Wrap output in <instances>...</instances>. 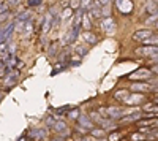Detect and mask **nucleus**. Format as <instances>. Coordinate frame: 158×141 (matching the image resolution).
<instances>
[{"label":"nucleus","mask_w":158,"mask_h":141,"mask_svg":"<svg viewBox=\"0 0 158 141\" xmlns=\"http://www.w3.org/2000/svg\"><path fill=\"white\" fill-rule=\"evenodd\" d=\"M13 30H15V22H10V24L6 25V27L0 29V43H5V41H8V38L11 36Z\"/></svg>","instance_id":"obj_5"},{"label":"nucleus","mask_w":158,"mask_h":141,"mask_svg":"<svg viewBox=\"0 0 158 141\" xmlns=\"http://www.w3.org/2000/svg\"><path fill=\"white\" fill-rule=\"evenodd\" d=\"M18 78H19V73L18 71H13V70H8L6 75H5V83L6 86H13L18 83Z\"/></svg>","instance_id":"obj_11"},{"label":"nucleus","mask_w":158,"mask_h":141,"mask_svg":"<svg viewBox=\"0 0 158 141\" xmlns=\"http://www.w3.org/2000/svg\"><path fill=\"white\" fill-rule=\"evenodd\" d=\"M41 2H43V0H27V3L30 6H38V5H41Z\"/></svg>","instance_id":"obj_35"},{"label":"nucleus","mask_w":158,"mask_h":141,"mask_svg":"<svg viewBox=\"0 0 158 141\" xmlns=\"http://www.w3.org/2000/svg\"><path fill=\"white\" fill-rule=\"evenodd\" d=\"M79 30H81V25H73V29L65 35L63 38V45H71L77 40V36H79Z\"/></svg>","instance_id":"obj_3"},{"label":"nucleus","mask_w":158,"mask_h":141,"mask_svg":"<svg viewBox=\"0 0 158 141\" xmlns=\"http://www.w3.org/2000/svg\"><path fill=\"white\" fill-rule=\"evenodd\" d=\"M89 18H90V16L87 15V13H82L81 21H82V27H84V30H90V29H92V22H90Z\"/></svg>","instance_id":"obj_16"},{"label":"nucleus","mask_w":158,"mask_h":141,"mask_svg":"<svg viewBox=\"0 0 158 141\" xmlns=\"http://www.w3.org/2000/svg\"><path fill=\"white\" fill-rule=\"evenodd\" d=\"M18 141H29V139H27V138H25V136H21V138H19Z\"/></svg>","instance_id":"obj_41"},{"label":"nucleus","mask_w":158,"mask_h":141,"mask_svg":"<svg viewBox=\"0 0 158 141\" xmlns=\"http://www.w3.org/2000/svg\"><path fill=\"white\" fill-rule=\"evenodd\" d=\"M51 141H65V139H63V138H60V136H57V138H52Z\"/></svg>","instance_id":"obj_40"},{"label":"nucleus","mask_w":158,"mask_h":141,"mask_svg":"<svg viewBox=\"0 0 158 141\" xmlns=\"http://www.w3.org/2000/svg\"><path fill=\"white\" fill-rule=\"evenodd\" d=\"M90 3H92V0H79V5H81L84 10H89L90 8Z\"/></svg>","instance_id":"obj_29"},{"label":"nucleus","mask_w":158,"mask_h":141,"mask_svg":"<svg viewBox=\"0 0 158 141\" xmlns=\"http://www.w3.org/2000/svg\"><path fill=\"white\" fill-rule=\"evenodd\" d=\"M77 125H81V127H84V129H94V121H92L89 116H81L79 114L77 116Z\"/></svg>","instance_id":"obj_9"},{"label":"nucleus","mask_w":158,"mask_h":141,"mask_svg":"<svg viewBox=\"0 0 158 141\" xmlns=\"http://www.w3.org/2000/svg\"><path fill=\"white\" fill-rule=\"evenodd\" d=\"M29 136H30V138H36V139H41V138L46 136V132H44V130H38V129H35V130H32V132L29 133Z\"/></svg>","instance_id":"obj_18"},{"label":"nucleus","mask_w":158,"mask_h":141,"mask_svg":"<svg viewBox=\"0 0 158 141\" xmlns=\"http://www.w3.org/2000/svg\"><path fill=\"white\" fill-rule=\"evenodd\" d=\"M52 129H54L57 133H62V132L67 130V124H65L63 121H56L54 125H52Z\"/></svg>","instance_id":"obj_15"},{"label":"nucleus","mask_w":158,"mask_h":141,"mask_svg":"<svg viewBox=\"0 0 158 141\" xmlns=\"http://www.w3.org/2000/svg\"><path fill=\"white\" fill-rule=\"evenodd\" d=\"M0 98H2V94H0Z\"/></svg>","instance_id":"obj_44"},{"label":"nucleus","mask_w":158,"mask_h":141,"mask_svg":"<svg viewBox=\"0 0 158 141\" xmlns=\"http://www.w3.org/2000/svg\"><path fill=\"white\" fill-rule=\"evenodd\" d=\"M146 8H147V13H150V15H152V13H153V15H156V2H155V0L149 2Z\"/></svg>","instance_id":"obj_22"},{"label":"nucleus","mask_w":158,"mask_h":141,"mask_svg":"<svg viewBox=\"0 0 158 141\" xmlns=\"http://www.w3.org/2000/svg\"><path fill=\"white\" fill-rule=\"evenodd\" d=\"M139 125H141V127H150V125L155 127V125H156V121H155V119H153V121H142V122H139Z\"/></svg>","instance_id":"obj_28"},{"label":"nucleus","mask_w":158,"mask_h":141,"mask_svg":"<svg viewBox=\"0 0 158 141\" xmlns=\"http://www.w3.org/2000/svg\"><path fill=\"white\" fill-rule=\"evenodd\" d=\"M90 135L95 136V138H104V130L103 129H92Z\"/></svg>","instance_id":"obj_23"},{"label":"nucleus","mask_w":158,"mask_h":141,"mask_svg":"<svg viewBox=\"0 0 158 141\" xmlns=\"http://www.w3.org/2000/svg\"><path fill=\"white\" fill-rule=\"evenodd\" d=\"M3 59H5V60H3V65L6 67V70H13V68L16 67L18 59H16V56H15V54H6Z\"/></svg>","instance_id":"obj_10"},{"label":"nucleus","mask_w":158,"mask_h":141,"mask_svg":"<svg viewBox=\"0 0 158 141\" xmlns=\"http://www.w3.org/2000/svg\"><path fill=\"white\" fill-rule=\"evenodd\" d=\"M100 141H106V139H103V138H100Z\"/></svg>","instance_id":"obj_42"},{"label":"nucleus","mask_w":158,"mask_h":141,"mask_svg":"<svg viewBox=\"0 0 158 141\" xmlns=\"http://www.w3.org/2000/svg\"><path fill=\"white\" fill-rule=\"evenodd\" d=\"M100 113H101V116H103V114H106L109 119H120V118H123L125 114H127L125 109L114 108V106H108L106 109H101V108H100Z\"/></svg>","instance_id":"obj_2"},{"label":"nucleus","mask_w":158,"mask_h":141,"mask_svg":"<svg viewBox=\"0 0 158 141\" xmlns=\"http://www.w3.org/2000/svg\"><path fill=\"white\" fill-rule=\"evenodd\" d=\"M149 36H152V30H147V29H144V30H136V32L133 33V40L142 43V41L146 40V38H149Z\"/></svg>","instance_id":"obj_7"},{"label":"nucleus","mask_w":158,"mask_h":141,"mask_svg":"<svg viewBox=\"0 0 158 141\" xmlns=\"http://www.w3.org/2000/svg\"><path fill=\"white\" fill-rule=\"evenodd\" d=\"M77 116H79V109H68V118L70 119H77Z\"/></svg>","instance_id":"obj_27"},{"label":"nucleus","mask_w":158,"mask_h":141,"mask_svg":"<svg viewBox=\"0 0 158 141\" xmlns=\"http://www.w3.org/2000/svg\"><path fill=\"white\" fill-rule=\"evenodd\" d=\"M84 40H85L87 43H90V45H95L98 38H97V35H94L90 30H85V32H84Z\"/></svg>","instance_id":"obj_14"},{"label":"nucleus","mask_w":158,"mask_h":141,"mask_svg":"<svg viewBox=\"0 0 158 141\" xmlns=\"http://www.w3.org/2000/svg\"><path fill=\"white\" fill-rule=\"evenodd\" d=\"M128 91H118V92H115L114 94V98L115 100H118V101H125V98L128 97Z\"/></svg>","instance_id":"obj_19"},{"label":"nucleus","mask_w":158,"mask_h":141,"mask_svg":"<svg viewBox=\"0 0 158 141\" xmlns=\"http://www.w3.org/2000/svg\"><path fill=\"white\" fill-rule=\"evenodd\" d=\"M8 11H3V13H0V24H3V22H6L8 21Z\"/></svg>","instance_id":"obj_30"},{"label":"nucleus","mask_w":158,"mask_h":141,"mask_svg":"<svg viewBox=\"0 0 158 141\" xmlns=\"http://www.w3.org/2000/svg\"><path fill=\"white\" fill-rule=\"evenodd\" d=\"M68 109H70V106H65V108H59V109H57V113H59V114H63V113H68Z\"/></svg>","instance_id":"obj_36"},{"label":"nucleus","mask_w":158,"mask_h":141,"mask_svg":"<svg viewBox=\"0 0 158 141\" xmlns=\"http://www.w3.org/2000/svg\"><path fill=\"white\" fill-rule=\"evenodd\" d=\"M89 118H90V119H94V121L98 124V122H100V119H101L103 116H100L98 113H90V116H89Z\"/></svg>","instance_id":"obj_31"},{"label":"nucleus","mask_w":158,"mask_h":141,"mask_svg":"<svg viewBox=\"0 0 158 141\" xmlns=\"http://www.w3.org/2000/svg\"><path fill=\"white\" fill-rule=\"evenodd\" d=\"M82 10L81 8H79L77 11H76V15H74V19H73V25H79V24H81V18H82Z\"/></svg>","instance_id":"obj_21"},{"label":"nucleus","mask_w":158,"mask_h":141,"mask_svg":"<svg viewBox=\"0 0 158 141\" xmlns=\"http://www.w3.org/2000/svg\"><path fill=\"white\" fill-rule=\"evenodd\" d=\"M136 119H141V113L136 111V113H131V114H125V119L123 121H136Z\"/></svg>","instance_id":"obj_24"},{"label":"nucleus","mask_w":158,"mask_h":141,"mask_svg":"<svg viewBox=\"0 0 158 141\" xmlns=\"http://www.w3.org/2000/svg\"><path fill=\"white\" fill-rule=\"evenodd\" d=\"M136 54L141 57H155L158 54V48L156 45H144L136 49Z\"/></svg>","instance_id":"obj_1"},{"label":"nucleus","mask_w":158,"mask_h":141,"mask_svg":"<svg viewBox=\"0 0 158 141\" xmlns=\"http://www.w3.org/2000/svg\"><path fill=\"white\" fill-rule=\"evenodd\" d=\"M18 3H19V0H8V5L10 6H16Z\"/></svg>","instance_id":"obj_38"},{"label":"nucleus","mask_w":158,"mask_h":141,"mask_svg":"<svg viewBox=\"0 0 158 141\" xmlns=\"http://www.w3.org/2000/svg\"><path fill=\"white\" fill-rule=\"evenodd\" d=\"M85 53H87V49H85V48H76V54H77L79 57H82Z\"/></svg>","instance_id":"obj_34"},{"label":"nucleus","mask_w":158,"mask_h":141,"mask_svg":"<svg viewBox=\"0 0 158 141\" xmlns=\"http://www.w3.org/2000/svg\"><path fill=\"white\" fill-rule=\"evenodd\" d=\"M51 27H52V15H48V16L44 18V22H43V32L48 33Z\"/></svg>","instance_id":"obj_17"},{"label":"nucleus","mask_w":158,"mask_h":141,"mask_svg":"<svg viewBox=\"0 0 158 141\" xmlns=\"http://www.w3.org/2000/svg\"><path fill=\"white\" fill-rule=\"evenodd\" d=\"M117 3V8L120 10L122 13H130L131 10H133V6H131V0H115Z\"/></svg>","instance_id":"obj_12"},{"label":"nucleus","mask_w":158,"mask_h":141,"mask_svg":"<svg viewBox=\"0 0 158 141\" xmlns=\"http://www.w3.org/2000/svg\"><path fill=\"white\" fill-rule=\"evenodd\" d=\"M144 111H152L153 114H156V106L155 105H146L144 106Z\"/></svg>","instance_id":"obj_32"},{"label":"nucleus","mask_w":158,"mask_h":141,"mask_svg":"<svg viewBox=\"0 0 158 141\" xmlns=\"http://www.w3.org/2000/svg\"><path fill=\"white\" fill-rule=\"evenodd\" d=\"M131 91H135V92H150L152 86H149L146 83H135V84H131Z\"/></svg>","instance_id":"obj_13"},{"label":"nucleus","mask_w":158,"mask_h":141,"mask_svg":"<svg viewBox=\"0 0 158 141\" xmlns=\"http://www.w3.org/2000/svg\"><path fill=\"white\" fill-rule=\"evenodd\" d=\"M56 121H57V119H56L54 116H49V118L46 119V125H48V127H52V125H54V122H56Z\"/></svg>","instance_id":"obj_33"},{"label":"nucleus","mask_w":158,"mask_h":141,"mask_svg":"<svg viewBox=\"0 0 158 141\" xmlns=\"http://www.w3.org/2000/svg\"><path fill=\"white\" fill-rule=\"evenodd\" d=\"M8 51L10 49H8V45L6 43H0V57H5L6 54H10Z\"/></svg>","instance_id":"obj_25"},{"label":"nucleus","mask_w":158,"mask_h":141,"mask_svg":"<svg viewBox=\"0 0 158 141\" xmlns=\"http://www.w3.org/2000/svg\"><path fill=\"white\" fill-rule=\"evenodd\" d=\"M57 51H59V43L57 41L51 43V46H49V56L51 57H56L57 56Z\"/></svg>","instance_id":"obj_20"},{"label":"nucleus","mask_w":158,"mask_h":141,"mask_svg":"<svg viewBox=\"0 0 158 141\" xmlns=\"http://www.w3.org/2000/svg\"><path fill=\"white\" fill-rule=\"evenodd\" d=\"M152 76V71L150 70H147V68H139V70H136V71H133L130 75V78L131 79H149Z\"/></svg>","instance_id":"obj_4"},{"label":"nucleus","mask_w":158,"mask_h":141,"mask_svg":"<svg viewBox=\"0 0 158 141\" xmlns=\"http://www.w3.org/2000/svg\"><path fill=\"white\" fill-rule=\"evenodd\" d=\"M3 11H8V6H6L5 3L0 2V13H3Z\"/></svg>","instance_id":"obj_37"},{"label":"nucleus","mask_w":158,"mask_h":141,"mask_svg":"<svg viewBox=\"0 0 158 141\" xmlns=\"http://www.w3.org/2000/svg\"><path fill=\"white\" fill-rule=\"evenodd\" d=\"M141 101H144V94H128V97L125 98L123 103H127V105H138V103H141Z\"/></svg>","instance_id":"obj_6"},{"label":"nucleus","mask_w":158,"mask_h":141,"mask_svg":"<svg viewBox=\"0 0 158 141\" xmlns=\"http://www.w3.org/2000/svg\"><path fill=\"white\" fill-rule=\"evenodd\" d=\"M101 27L106 30L108 33H111V32H114L115 30V22H114V19L112 18H109V16H106L104 19H101Z\"/></svg>","instance_id":"obj_8"},{"label":"nucleus","mask_w":158,"mask_h":141,"mask_svg":"<svg viewBox=\"0 0 158 141\" xmlns=\"http://www.w3.org/2000/svg\"><path fill=\"white\" fill-rule=\"evenodd\" d=\"M142 45H156V35L153 33V38H152V36L146 38V40L142 41Z\"/></svg>","instance_id":"obj_26"},{"label":"nucleus","mask_w":158,"mask_h":141,"mask_svg":"<svg viewBox=\"0 0 158 141\" xmlns=\"http://www.w3.org/2000/svg\"><path fill=\"white\" fill-rule=\"evenodd\" d=\"M118 138H120V136H118V135H117V133H112V135H111V136H109V141H117V139H118Z\"/></svg>","instance_id":"obj_39"},{"label":"nucleus","mask_w":158,"mask_h":141,"mask_svg":"<svg viewBox=\"0 0 158 141\" xmlns=\"http://www.w3.org/2000/svg\"><path fill=\"white\" fill-rule=\"evenodd\" d=\"M82 141H89V139H82Z\"/></svg>","instance_id":"obj_43"}]
</instances>
